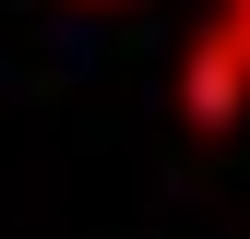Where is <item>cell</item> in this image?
<instances>
[{"instance_id":"obj_1","label":"cell","mask_w":250,"mask_h":239,"mask_svg":"<svg viewBox=\"0 0 250 239\" xmlns=\"http://www.w3.org/2000/svg\"><path fill=\"white\" fill-rule=\"evenodd\" d=\"M179 96H191V120H203V132H227V120H238V96H250V0H227V12L203 24L191 84H179Z\"/></svg>"}]
</instances>
